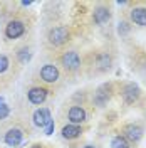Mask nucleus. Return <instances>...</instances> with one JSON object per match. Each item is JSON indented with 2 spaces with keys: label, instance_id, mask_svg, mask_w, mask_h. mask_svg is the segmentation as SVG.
Returning a JSON list of instances; mask_svg holds the SVG:
<instances>
[{
  "label": "nucleus",
  "instance_id": "nucleus-1",
  "mask_svg": "<svg viewBox=\"0 0 146 148\" xmlns=\"http://www.w3.org/2000/svg\"><path fill=\"white\" fill-rule=\"evenodd\" d=\"M61 64L67 73H74L81 67V57L76 51H67L61 56Z\"/></svg>",
  "mask_w": 146,
  "mask_h": 148
},
{
  "label": "nucleus",
  "instance_id": "nucleus-2",
  "mask_svg": "<svg viewBox=\"0 0 146 148\" xmlns=\"http://www.w3.org/2000/svg\"><path fill=\"white\" fill-rule=\"evenodd\" d=\"M47 39H49V42H50L52 46L59 47V46H62V44H65V42L69 40V30H67V27H64V25H57V27L50 29Z\"/></svg>",
  "mask_w": 146,
  "mask_h": 148
},
{
  "label": "nucleus",
  "instance_id": "nucleus-3",
  "mask_svg": "<svg viewBox=\"0 0 146 148\" xmlns=\"http://www.w3.org/2000/svg\"><path fill=\"white\" fill-rule=\"evenodd\" d=\"M143 133H145V130L138 123H131V125H126L123 128V136L128 140L129 143H138L143 138Z\"/></svg>",
  "mask_w": 146,
  "mask_h": 148
},
{
  "label": "nucleus",
  "instance_id": "nucleus-4",
  "mask_svg": "<svg viewBox=\"0 0 146 148\" xmlns=\"http://www.w3.org/2000/svg\"><path fill=\"white\" fill-rule=\"evenodd\" d=\"M121 96H123V99L128 103V104H133V103H136L139 99V96H141V89L138 88V84L134 83H128L123 86V89H121Z\"/></svg>",
  "mask_w": 146,
  "mask_h": 148
},
{
  "label": "nucleus",
  "instance_id": "nucleus-5",
  "mask_svg": "<svg viewBox=\"0 0 146 148\" xmlns=\"http://www.w3.org/2000/svg\"><path fill=\"white\" fill-rule=\"evenodd\" d=\"M25 32V25L20 20H10L5 25V37L7 39H18L20 36H24Z\"/></svg>",
  "mask_w": 146,
  "mask_h": 148
},
{
  "label": "nucleus",
  "instance_id": "nucleus-6",
  "mask_svg": "<svg viewBox=\"0 0 146 148\" xmlns=\"http://www.w3.org/2000/svg\"><path fill=\"white\" fill-rule=\"evenodd\" d=\"M111 91H113V86L111 84H102L98 88V91L94 92V104L102 108L106 103L109 101L111 98Z\"/></svg>",
  "mask_w": 146,
  "mask_h": 148
},
{
  "label": "nucleus",
  "instance_id": "nucleus-7",
  "mask_svg": "<svg viewBox=\"0 0 146 148\" xmlns=\"http://www.w3.org/2000/svg\"><path fill=\"white\" fill-rule=\"evenodd\" d=\"M40 79L47 84H54L59 79V69L54 64H46L40 69Z\"/></svg>",
  "mask_w": 146,
  "mask_h": 148
},
{
  "label": "nucleus",
  "instance_id": "nucleus-8",
  "mask_svg": "<svg viewBox=\"0 0 146 148\" xmlns=\"http://www.w3.org/2000/svg\"><path fill=\"white\" fill-rule=\"evenodd\" d=\"M32 120H34V125H35V126H39V128H46L47 125L52 121V118H50V111L47 110V108H39V110L34 111Z\"/></svg>",
  "mask_w": 146,
  "mask_h": 148
},
{
  "label": "nucleus",
  "instance_id": "nucleus-9",
  "mask_svg": "<svg viewBox=\"0 0 146 148\" xmlns=\"http://www.w3.org/2000/svg\"><path fill=\"white\" fill-rule=\"evenodd\" d=\"M27 98L32 104H42L47 99V89L46 88H30L27 91Z\"/></svg>",
  "mask_w": 146,
  "mask_h": 148
},
{
  "label": "nucleus",
  "instance_id": "nucleus-10",
  "mask_svg": "<svg viewBox=\"0 0 146 148\" xmlns=\"http://www.w3.org/2000/svg\"><path fill=\"white\" fill-rule=\"evenodd\" d=\"M67 116H69L71 125H77V126H79L81 123L86 121L87 113H86V110H84L82 106H72V108L69 110V113H67Z\"/></svg>",
  "mask_w": 146,
  "mask_h": 148
},
{
  "label": "nucleus",
  "instance_id": "nucleus-11",
  "mask_svg": "<svg viewBox=\"0 0 146 148\" xmlns=\"http://www.w3.org/2000/svg\"><path fill=\"white\" fill-rule=\"evenodd\" d=\"M22 138H24V133L20 128H10L7 133H5V143L9 147H18L22 143Z\"/></svg>",
  "mask_w": 146,
  "mask_h": 148
},
{
  "label": "nucleus",
  "instance_id": "nucleus-12",
  "mask_svg": "<svg viewBox=\"0 0 146 148\" xmlns=\"http://www.w3.org/2000/svg\"><path fill=\"white\" fill-rule=\"evenodd\" d=\"M61 133H62V136L65 140H76L82 135V128L77 126V125H65Z\"/></svg>",
  "mask_w": 146,
  "mask_h": 148
},
{
  "label": "nucleus",
  "instance_id": "nucleus-13",
  "mask_svg": "<svg viewBox=\"0 0 146 148\" xmlns=\"http://www.w3.org/2000/svg\"><path fill=\"white\" fill-rule=\"evenodd\" d=\"M92 18H94V22H96L98 25L109 22V18H111L109 9H108V7H98V9L94 10V15H92Z\"/></svg>",
  "mask_w": 146,
  "mask_h": 148
},
{
  "label": "nucleus",
  "instance_id": "nucleus-14",
  "mask_svg": "<svg viewBox=\"0 0 146 148\" xmlns=\"http://www.w3.org/2000/svg\"><path fill=\"white\" fill-rule=\"evenodd\" d=\"M131 20L136 24V25H146V9L145 7H136V9L131 10Z\"/></svg>",
  "mask_w": 146,
  "mask_h": 148
},
{
  "label": "nucleus",
  "instance_id": "nucleus-15",
  "mask_svg": "<svg viewBox=\"0 0 146 148\" xmlns=\"http://www.w3.org/2000/svg\"><path fill=\"white\" fill-rule=\"evenodd\" d=\"M98 67H99L101 71H106V69L111 67V56L108 52H101L98 56Z\"/></svg>",
  "mask_w": 146,
  "mask_h": 148
},
{
  "label": "nucleus",
  "instance_id": "nucleus-16",
  "mask_svg": "<svg viewBox=\"0 0 146 148\" xmlns=\"http://www.w3.org/2000/svg\"><path fill=\"white\" fill-rule=\"evenodd\" d=\"M111 148H131V147H129V141L123 135H118L111 141Z\"/></svg>",
  "mask_w": 146,
  "mask_h": 148
},
{
  "label": "nucleus",
  "instance_id": "nucleus-17",
  "mask_svg": "<svg viewBox=\"0 0 146 148\" xmlns=\"http://www.w3.org/2000/svg\"><path fill=\"white\" fill-rule=\"evenodd\" d=\"M9 113H10L9 106L5 104V101H3V98L0 96V120H5V118L9 116Z\"/></svg>",
  "mask_w": 146,
  "mask_h": 148
},
{
  "label": "nucleus",
  "instance_id": "nucleus-18",
  "mask_svg": "<svg viewBox=\"0 0 146 148\" xmlns=\"http://www.w3.org/2000/svg\"><path fill=\"white\" fill-rule=\"evenodd\" d=\"M9 66H10V62H9V57L5 54H0V74H3L7 69H9Z\"/></svg>",
  "mask_w": 146,
  "mask_h": 148
},
{
  "label": "nucleus",
  "instance_id": "nucleus-19",
  "mask_svg": "<svg viewBox=\"0 0 146 148\" xmlns=\"http://www.w3.org/2000/svg\"><path fill=\"white\" fill-rule=\"evenodd\" d=\"M18 61L20 62H27L29 59H30V52H29V49L27 47H22L20 51H18Z\"/></svg>",
  "mask_w": 146,
  "mask_h": 148
},
{
  "label": "nucleus",
  "instance_id": "nucleus-20",
  "mask_svg": "<svg viewBox=\"0 0 146 148\" xmlns=\"http://www.w3.org/2000/svg\"><path fill=\"white\" fill-rule=\"evenodd\" d=\"M128 30H129V27H128V24H126V22H121V24H119V27H118L119 34H126Z\"/></svg>",
  "mask_w": 146,
  "mask_h": 148
},
{
  "label": "nucleus",
  "instance_id": "nucleus-21",
  "mask_svg": "<svg viewBox=\"0 0 146 148\" xmlns=\"http://www.w3.org/2000/svg\"><path fill=\"white\" fill-rule=\"evenodd\" d=\"M52 133H54V121H50L46 126V135H52Z\"/></svg>",
  "mask_w": 146,
  "mask_h": 148
},
{
  "label": "nucleus",
  "instance_id": "nucleus-22",
  "mask_svg": "<svg viewBox=\"0 0 146 148\" xmlns=\"http://www.w3.org/2000/svg\"><path fill=\"white\" fill-rule=\"evenodd\" d=\"M84 148H96V147H92V145H86Z\"/></svg>",
  "mask_w": 146,
  "mask_h": 148
},
{
  "label": "nucleus",
  "instance_id": "nucleus-23",
  "mask_svg": "<svg viewBox=\"0 0 146 148\" xmlns=\"http://www.w3.org/2000/svg\"><path fill=\"white\" fill-rule=\"evenodd\" d=\"M30 148H42V147H39V145H34V147H30Z\"/></svg>",
  "mask_w": 146,
  "mask_h": 148
}]
</instances>
